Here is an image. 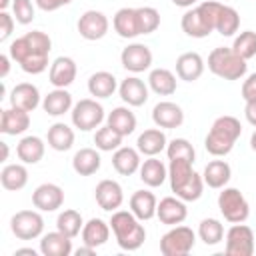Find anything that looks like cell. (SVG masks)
<instances>
[{"mask_svg": "<svg viewBox=\"0 0 256 256\" xmlns=\"http://www.w3.org/2000/svg\"><path fill=\"white\" fill-rule=\"evenodd\" d=\"M44 152H46L44 140L40 136H34V134L20 138V142L16 144V156L24 164H38L44 158Z\"/></svg>", "mask_w": 256, "mask_h": 256, "instance_id": "cell-32", "label": "cell"}, {"mask_svg": "<svg viewBox=\"0 0 256 256\" xmlns=\"http://www.w3.org/2000/svg\"><path fill=\"white\" fill-rule=\"evenodd\" d=\"M10 230L18 240H36L44 234L40 210H20L10 218Z\"/></svg>", "mask_w": 256, "mask_h": 256, "instance_id": "cell-10", "label": "cell"}, {"mask_svg": "<svg viewBox=\"0 0 256 256\" xmlns=\"http://www.w3.org/2000/svg\"><path fill=\"white\" fill-rule=\"evenodd\" d=\"M240 94H242L244 102L256 98V72H252V74L246 76V80L242 82V90H240Z\"/></svg>", "mask_w": 256, "mask_h": 256, "instance_id": "cell-48", "label": "cell"}, {"mask_svg": "<svg viewBox=\"0 0 256 256\" xmlns=\"http://www.w3.org/2000/svg\"><path fill=\"white\" fill-rule=\"evenodd\" d=\"M202 178H204V184L208 188L220 190V188L228 186V182L232 178V168H230V164L226 160H210L204 166Z\"/></svg>", "mask_w": 256, "mask_h": 256, "instance_id": "cell-33", "label": "cell"}, {"mask_svg": "<svg viewBox=\"0 0 256 256\" xmlns=\"http://www.w3.org/2000/svg\"><path fill=\"white\" fill-rule=\"evenodd\" d=\"M8 6H12V0H0V10H6Z\"/></svg>", "mask_w": 256, "mask_h": 256, "instance_id": "cell-57", "label": "cell"}, {"mask_svg": "<svg viewBox=\"0 0 256 256\" xmlns=\"http://www.w3.org/2000/svg\"><path fill=\"white\" fill-rule=\"evenodd\" d=\"M166 156H168V160H190V162H194L196 160V150L190 144V140L174 138V140H168Z\"/></svg>", "mask_w": 256, "mask_h": 256, "instance_id": "cell-43", "label": "cell"}, {"mask_svg": "<svg viewBox=\"0 0 256 256\" xmlns=\"http://www.w3.org/2000/svg\"><path fill=\"white\" fill-rule=\"evenodd\" d=\"M94 198H96V204L102 210L116 212V210H120V206L124 202V190H122L120 182H116L112 178H104V180H100L96 184Z\"/></svg>", "mask_w": 256, "mask_h": 256, "instance_id": "cell-14", "label": "cell"}, {"mask_svg": "<svg viewBox=\"0 0 256 256\" xmlns=\"http://www.w3.org/2000/svg\"><path fill=\"white\" fill-rule=\"evenodd\" d=\"M148 88L158 96H172L178 88L176 74L168 68H154L148 74Z\"/></svg>", "mask_w": 256, "mask_h": 256, "instance_id": "cell-35", "label": "cell"}, {"mask_svg": "<svg viewBox=\"0 0 256 256\" xmlns=\"http://www.w3.org/2000/svg\"><path fill=\"white\" fill-rule=\"evenodd\" d=\"M112 28L120 38H136L142 34V22H140V12L138 8H120L112 16Z\"/></svg>", "mask_w": 256, "mask_h": 256, "instance_id": "cell-16", "label": "cell"}, {"mask_svg": "<svg viewBox=\"0 0 256 256\" xmlns=\"http://www.w3.org/2000/svg\"><path fill=\"white\" fill-rule=\"evenodd\" d=\"M198 238L206 246H216L224 240V224L218 218H204L198 224Z\"/></svg>", "mask_w": 256, "mask_h": 256, "instance_id": "cell-41", "label": "cell"}, {"mask_svg": "<svg viewBox=\"0 0 256 256\" xmlns=\"http://www.w3.org/2000/svg\"><path fill=\"white\" fill-rule=\"evenodd\" d=\"M10 54H0V78L4 80L6 76H8V72H10Z\"/></svg>", "mask_w": 256, "mask_h": 256, "instance_id": "cell-51", "label": "cell"}, {"mask_svg": "<svg viewBox=\"0 0 256 256\" xmlns=\"http://www.w3.org/2000/svg\"><path fill=\"white\" fill-rule=\"evenodd\" d=\"M198 0H172L174 6H180V8H192Z\"/></svg>", "mask_w": 256, "mask_h": 256, "instance_id": "cell-52", "label": "cell"}, {"mask_svg": "<svg viewBox=\"0 0 256 256\" xmlns=\"http://www.w3.org/2000/svg\"><path fill=\"white\" fill-rule=\"evenodd\" d=\"M40 254L44 256H70L74 252L72 248V238L62 234L60 230L48 232L40 236Z\"/></svg>", "mask_w": 256, "mask_h": 256, "instance_id": "cell-25", "label": "cell"}, {"mask_svg": "<svg viewBox=\"0 0 256 256\" xmlns=\"http://www.w3.org/2000/svg\"><path fill=\"white\" fill-rule=\"evenodd\" d=\"M84 228V220H82V214L74 208H68V210H62L56 218V230H60L62 234L70 236V238H76Z\"/></svg>", "mask_w": 256, "mask_h": 256, "instance_id": "cell-40", "label": "cell"}, {"mask_svg": "<svg viewBox=\"0 0 256 256\" xmlns=\"http://www.w3.org/2000/svg\"><path fill=\"white\" fill-rule=\"evenodd\" d=\"M102 158L98 148H80L72 156V168L78 176H92L100 170Z\"/></svg>", "mask_w": 256, "mask_h": 256, "instance_id": "cell-34", "label": "cell"}, {"mask_svg": "<svg viewBox=\"0 0 256 256\" xmlns=\"http://www.w3.org/2000/svg\"><path fill=\"white\" fill-rule=\"evenodd\" d=\"M76 74H78V66H76L74 58H70V56H58L50 64L48 82L54 88H68L76 80Z\"/></svg>", "mask_w": 256, "mask_h": 256, "instance_id": "cell-20", "label": "cell"}, {"mask_svg": "<svg viewBox=\"0 0 256 256\" xmlns=\"http://www.w3.org/2000/svg\"><path fill=\"white\" fill-rule=\"evenodd\" d=\"M218 210L224 216V220L230 222V224L246 222L248 216H250V204H248L246 196L238 188H234V186L220 188V194H218Z\"/></svg>", "mask_w": 256, "mask_h": 256, "instance_id": "cell-7", "label": "cell"}, {"mask_svg": "<svg viewBox=\"0 0 256 256\" xmlns=\"http://www.w3.org/2000/svg\"><path fill=\"white\" fill-rule=\"evenodd\" d=\"M110 222H104L102 218H90L88 222H84V228L80 232L82 236V244L92 246V248H100L108 242L110 238Z\"/></svg>", "mask_w": 256, "mask_h": 256, "instance_id": "cell-31", "label": "cell"}, {"mask_svg": "<svg viewBox=\"0 0 256 256\" xmlns=\"http://www.w3.org/2000/svg\"><path fill=\"white\" fill-rule=\"evenodd\" d=\"M110 228L114 232L116 244L126 250L134 252L138 250L146 240V228L142 220H138L130 210H116L110 216Z\"/></svg>", "mask_w": 256, "mask_h": 256, "instance_id": "cell-4", "label": "cell"}, {"mask_svg": "<svg viewBox=\"0 0 256 256\" xmlns=\"http://www.w3.org/2000/svg\"><path fill=\"white\" fill-rule=\"evenodd\" d=\"M220 10V2L204 0L194 8H188L182 14L180 26L182 32L190 38H206L216 30V16Z\"/></svg>", "mask_w": 256, "mask_h": 256, "instance_id": "cell-5", "label": "cell"}, {"mask_svg": "<svg viewBox=\"0 0 256 256\" xmlns=\"http://www.w3.org/2000/svg\"><path fill=\"white\" fill-rule=\"evenodd\" d=\"M190 160H170L168 164V180L174 196L184 202H196L204 192V178L192 168Z\"/></svg>", "mask_w": 256, "mask_h": 256, "instance_id": "cell-2", "label": "cell"}, {"mask_svg": "<svg viewBox=\"0 0 256 256\" xmlns=\"http://www.w3.org/2000/svg\"><path fill=\"white\" fill-rule=\"evenodd\" d=\"M138 174H140V180L148 188H158L168 178V166L156 156H146V160L140 164Z\"/></svg>", "mask_w": 256, "mask_h": 256, "instance_id": "cell-27", "label": "cell"}, {"mask_svg": "<svg viewBox=\"0 0 256 256\" xmlns=\"http://www.w3.org/2000/svg\"><path fill=\"white\" fill-rule=\"evenodd\" d=\"M118 94L126 106L138 108V106H144L148 102L150 88H148V82H144L142 78H138L134 74V76H126L118 84Z\"/></svg>", "mask_w": 256, "mask_h": 256, "instance_id": "cell-17", "label": "cell"}, {"mask_svg": "<svg viewBox=\"0 0 256 256\" xmlns=\"http://www.w3.org/2000/svg\"><path fill=\"white\" fill-rule=\"evenodd\" d=\"M0 146H2V160H8V144L0 142Z\"/></svg>", "mask_w": 256, "mask_h": 256, "instance_id": "cell-55", "label": "cell"}, {"mask_svg": "<svg viewBox=\"0 0 256 256\" xmlns=\"http://www.w3.org/2000/svg\"><path fill=\"white\" fill-rule=\"evenodd\" d=\"M118 90V80L112 72L108 70H98L94 74H90L88 78V92L90 96H94L96 100H104L110 98L114 92Z\"/></svg>", "mask_w": 256, "mask_h": 256, "instance_id": "cell-30", "label": "cell"}, {"mask_svg": "<svg viewBox=\"0 0 256 256\" xmlns=\"http://www.w3.org/2000/svg\"><path fill=\"white\" fill-rule=\"evenodd\" d=\"M140 150L132 148V146H120L118 150H114L112 154V166L120 176H132L140 170L142 158H140Z\"/></svg>", "mask_w": 256, "mask_h": 256, "instance_id": "cell-23", "label": "cell"}, {"mask_svg": "<svg viewBox=\"0 0 256 256\" xmlns=\"http://www.w3.org/2000/svg\"><path fill=\"white\" fill-rule=\"evenodd\" d=\"M20 254H30V256H36L38 252H36L34 248H18V250H14V256H20Z\"/></svg>", "mask_w": 256, "mask_h": 256, "instance_id": "cell-54", "label": "cell"}, {"mask_svg": "<svg viewBox=\"0 0 256 256\" xmlns=\"http://www.w3.org/2000/svg\"><path fill=\"white\" fill-rule=\"evenodd\" d=\"M74 130L64 122H54L46 132V142L56 152H68L74 146Z\"/></svg>", "mask_w": 256, "mask_h": 256, "instance_id": "cell-37", "label": "cell"}, {"mask_svg": "<svg viewBox=\"0 0 256 256\" xmlns=\"http://www.w3.org/2000/svg\"><path fill=\"white\" fill-rule=\"evenodd\" d=\"M250 148L256 152V130L252 132V136H250Z\"/></svg>", "mask_w": 256, "mask_h": 256, "instance_id": "cell-56", "label": "cell"}, {"mask_svg": "<svg viewBox=\"0 0 256 256\" xmlns=\"http://www.w3.org/2000/svg\"><path fill=\"white\" fill-rule=\"evenodd\" d=\"M152 122L162 130L180 128L184 124V110L170 100H162L152 108Z\"/></svg>", "mask_w": 256, "mask_h": 256, "instance_id": "cell-18", "label": "cell"}, {"mask_svg": "<svg viewBox=\"0 0 256 256\" xmlns=\"http://www.w3.org/2000/svg\"><path fill=\"white\" fill-rule=\"evenodd\" d=\"M240 134H242V124L236 116H230V114L218 116L204 138V148L214 158H224L232 152Z\"/></svg>", "mask_w": 256, "mask_h": 256, "instance_id": "cell-3", "label": "cell"}, {"mask_svg": "<svg viewBox=\"0 0 256 256\" xmlns=\"http://www.w3.org/2000/svg\"><path fill=\"white\" fill-rule=\"evenodd\" d=\"M140 22H142V34H152L160 26V12L154 6H138Z\"/></svg>", "mask_w": 256, "mask_h": 256, "instance_id": "cell-46", "label": "cell"}, {"mask_svg": "<svg viewBox=\"0 0 256 256\" xmlns=\"http://www.w3.org/2000/svg\"><path fill=\"white\" fill-rule=\"evenodd\" d=\"M14 24H16L14 16L8 14L6 10H0V42L10 38V34L14 32Z\"/></svg>", "mask_w": 256, "mask_h": 256, "instance_id": "cell-47", "label": "cell"}, {"mask_svg": "<svg viewBox=\"0 0 256 256\" xmlns=\"http://www.w3.org/2000/svg\"><path fill=\"white\" fill-rule=\"evenodd\" d=\"M8 98H10V106L20 108V110H26V112H34L42 104L40 90L32 82H20V84H16L10 90V96Z\"/></svg>", "mask_w": 256, "mask_h": 256, "instance_id": "cell-21", "label": "cell"}, {"mask_svg": "<svg viewBox=\"0 0 256 256\" xmlns=\"http://www.w3.org/2000/svg\"><path fill=\"white\" fill-rule=\"evenodd\" d=\"M70 120H72V126L78 128V130H82V132L96 130L106 120L104 106L96 98H82V100H78L72 106Z\"/></svg>", "mask_w": 256, "mask_h": 256, "instance_id": "cell-8", "label": "cell"}, {"mask_svg": "<svg viewBox=\"0 0 256 256\" xmlns=\"http://www.w3.org/2000/svg\"><path fill=\"white\" fill-rule=\"evenodd\" d=\"M122 134H118L112 126H108V124H104V126H100V128H96V132H94V144H96V148L100 150V152H114V150H118L120 146H122Z\"/></svg>", "mask_w": 256, "mask_h": 256, "instance_id": "cell-42", "label": "cell"}, {"mask_svg": "<svg viewBox=\"0 0 256 256\" xmlns=\"http://www.w3.org/2000/svg\"><path fill=\"white\" fill-rule=\"evenodd\" d=\"M106 124L112 126L118 134L122 136H130L136 130V114L130 110V106H116L112 108V112L106 114Z\"/></svg>", "mask_w": 256, "mask_h": 256, "instance_id": "cell-36", "label": "cell"}, {"mask_svg": "<svg viewBox=\"0 0 256 256\" xmlns=\"http://www.w3.org/2000/svg\"><path fill=\"white\" fill-rule=\"evenodd\" d=\"M128 206H130V212H132L138 220L146 222V220H152V218L156 216L158 200H156V196H154L150 190H136V192L130 196Z\"/></svg>", "mask_w": 256, "mask_h": 256, "instance_id": "cell-28", "label": "cell"}, {"mask_svg": "<svg viewBox=\"0 0 256 256\" xmlns=\"http://www.w3.org/2000/svg\"><path fill=\"white\" fill-rule=\"evenodd\" d=\"M12 16L22 26L30 24L36 18V2H32V0H12Z\"/></svg>", "mask_w": 256, "mask_h": 256, "instance_id": "cell-45", "label": "cell"}, {"mask_svg": "<svg viewBox=\"0 0 256 256\" xmlns=\"http://www.w3.org/2000/svg\"><path fill=\"white\" fill-rule=\"evenodd\" d=\"M166 146H168V138H166L164 130L158 128V126L156 128H146L136 138V148L144 156H158L162 150H166Z\"/></svg>", "mask_w": 256, "mask_h": 256, "instance_id": "cell-26", "label": "cell"}, {"mask_svg": "<svg viewBox=\"0 0 256 256\" xmlns=\"http://www.w3.org/2000/svg\"><path fill=\"white\" fill-rule=\"evenodd\" d=\"M36 2V6L40 8V10H44V12H56V10H60L62 6H68L72 0H34Z\"/></svg>", "mask_w": 256, "mask_h": 256, "instance_id": "cell-49", "label": "cell"}, {"mask_svg": "<svg viewBox=\"0 0 256 256\" xmlns=\"http://www.w3.org/2000/svg\"><path fill=\"white\" fill-rule=\"evenodd\" d=\"M30 128V112L20 108H4L0 116V132L6 136H20Z\"/></svg>", "mask_w": 256, "mask_h": 256, "instance_id": "cell-22", "label": "cell"}, {"mask_svg": "<svg viewBox=\"0 0 256 256\" xmlns=\"http://www.w3.org/2000/svg\"><path fill=\"white\" fill-rule=\"evenodd\" d=\"M76 30L78 34L88 40V42H96V40H102L108 30H110V20L104 12L100 10H86L78 22H76Z\"/></svg>", "mask_w": 256, "mask_h": 256, "instance_id": "cell-12", "label": "cell"}, {"mask_svg": "<svg viewBox=\"0 0 256 256\" xmlns=\"http://www.w3.org/2000/svg\"><path fill=\"white\" fill-rule=\"evenodd\" d=\"M248 60L238 56L232 48L218 46L208 54V70L222 80H240L248 72Z\"/></svg>", "mask_w": 256, "mask_h": 256, "instance_id": "cell-6", "label": "cell"}, {"mask_svg": "<svg viewBox=\"0 0 256 256\" xmlns=\"http://www.w3.org/2000/svg\"><path fill=\"white\" fill-rule=\"evenodd\" d=\"M196 244V232L190 226L176 224L160 238V252L164 256H186Z\"/></svg>", "mask_w": 256, "mask_h": 256, "instance_id": "cell-9", "label": "cell"}, {"mask_svg": "<svg viewBox=\"0 0 256 256\" xmlns=\"http://www.w3.org/2000/svg\"><path fill=\"white\" fill-rule=\"evenodd\" d=\"M52 50V40L42 30L26 32L24 36H18L10 42L8 54L10 58L26 72V74H42L48 68V56Z\"/></svg>", "mask_w": 256, "mask_h": 256, "instance_id": "cell-1", "label": "cell"}, {"mask_svg": "<svg viewBox=\"0 0 256 256\" xmlns=\"http://www.w3.org/2000/svg\"><path fill=\"white\" fill-rule=\"evenodd\" d=\"M32 204L40 212H56L64 204V190L54 182H44L34 188Z\"/></svg>", "mask_w": 256, "mask_h": 256, "instance_id": "cell-15", "label": "cell"}, {"mask_svg": "<svg viewBox=\"0 0 256 256\" xmlns=\"http://www.w3.org/2000/svg\"><path fill=\"white\" fill-rule=\"evenodd\" d=\"M152 60H154L152 50L142 42H132L126 48H122V52H120L122 68L132 74H140V72L148 70L152 66Z\"/></svg>", "mask_w": 256, "mask_h": 256, "instance_id": "cell-13", "label": "cell"}, {"mask_svg": "<svg viewBox=\"0 0 256 256\" xmlns=\"http://www.w3.org/2000/svg\"><path fill=\"white\" fill-rule=\"evenodd\" d=\"M224 240H226V248L224 250H226L228 256H252L254 250H256V246H254V232L244 222L232 224L226 230Z\"/></svg>", "mask_w": 256, "mask_h": 256, "instance_id": "cell-11", "label": "cell"}, {"mask_svg": "<svg viewBox=\"0 0 256 256\" xmlns=\"http://www.w3.org/2000/svg\"><path fill=\"white\" fill-rule=\"evenodd\" d=\"M244 116H246L248 124L256 128V98L246 102V106H244Z\"/></svg>", "mask_w": 256, "mask_h": 256, "instance_id": "cell-50", "label": "cell"}, {"mask_svg": "<svg viewBox=\"0 0 256 256\" xmlns=\"http://www.w3.org/2000/svg\"><path fill=\"white\" fill-rule=\"evenodd\" d=\"M0 184L8 192H18L28 184V168L22 164H6L0 170Z\"/></svg>", "mask_w": 256, "mask_h": 256, "instance_id": "cell-38", "label": "cell"}, {"mask_svg": "<svg viewBox=\"0 0 256 256\" xmlns=\"http://www.w3.org/2000/svg\"><path fill=\"white\" fill-rule=\"evenodd\" d=\"M74 106V100H72V94L66 90V88H54L52 92H48L44 98H42V110L48 114V116H64L66 112H70Z\"/></svg>", "mask_w": 256, "mask_h": 256, "instance_id": "cell-29", "label": "cell"}, {"mask_svg": "<svg viewBox=\"0 0 256 256\" xmlns=\"http://www.w3.org/2000/svg\"><path fill=\"white\" fill-rule=\"evenodd\" d=\"M156 218L164 224V226H176L182 224L188 218V208L186 202L178 196H166L158 202L156 208Z\"/></svg>", "mask_w": 256, "mask_h": 256, "instance_id": "cell-19", "label": "cell"}, {"mask_svg": "<svg viewBox=\"0 0 256 256\" xmlns=\"http://www.w3.org/2000/svg\"><path fill=\"white\" fill-rule=\"evenodd\" d=\"M204 58L198 52H184L176 58V76L184 82H196L204 74Z\"/></svg>", "mask_w": 256, "mask_h": 256, "instance_id": "cell-24", "label": "cell"}, {"mask_svg": "<svg viewBox=\"0 0 256 256\" xmlns=\"http://www.w3.org/2000/svg\"><path fill=\"white\" fill-rule=\"evenodd\" d=\"M232 50H234L238 56H242L244 60L254 58V56H256V32H254V30H244V32H240V34L234 38V42H232Z\"/></svg>", "mask_w": 256, "mask_h": 256, "instance_id": "cell-44", "label": "cell"}, {"mask_svg": "<svg viewBox=\"0 0 256 256\" xmlns=\"http://www.w3.org/2000/svg\"><path fill=\"white\" fill-rule=\"evenodd\" d=\"M240 28V14L236 8L220 4L218 16H216V30L220 36H234Z\"/></svg>", "mask_w": 256, "mask_h": 256, "instance_id": "cell-39", "label": "cell"}, {"mask_svg": "<svg viewBox=\"0 0 256 256\" xmlns=\"http://www.w3.org/2000/svg\"><path fill=\"white\" fill-rule=\"evenodd\" d=\"M96 252V248H92V246H82V248H78V250H74V254L76 256H82V254H94Z\"/></svg>", "mask_w": 256, "mask_h": 256, "instance_id": "cell-53", "label": "cell"}]
</instances>
